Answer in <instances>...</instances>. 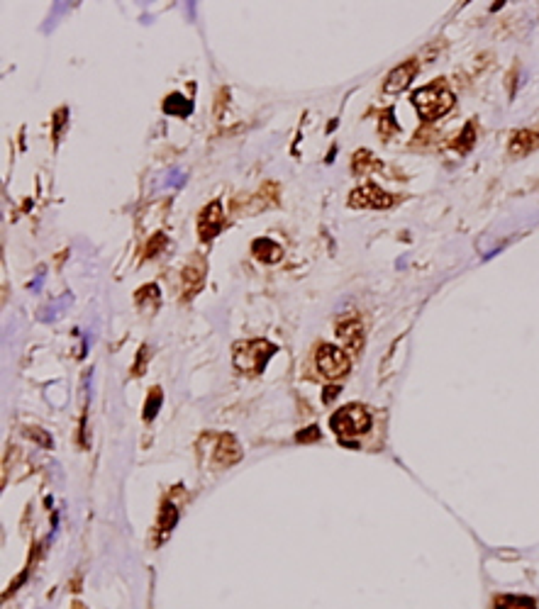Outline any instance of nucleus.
I'll list each match as a JSON object with an SVG mask.
<instances>
[{
	"instance_id": "nucleus-1",
	"label": "nucleus",
	"mask_w": 539,
	"mask_h": 609,
	"mask_svg": "<svg viewBox=\"0 0 539 609\" xmlns=\"http://www.w3.org/2000/svg\"><path fill=\"white\" fill-rule=\"evenodd\" d=\"M454 93L446 88L444 81H434V83L420 88L418 93H413V105L425 122H434L444 117L454 107Z\"/></svg>"
},
{
	"instance_id": "nucleus-2",
	"label": "nucleus",
	"mask_w": 539,
	"mask_h": 609,
	"mask_svg": "<svg viewBox=\"0 0 539 609\" xmlns=\"http://www.w3.org/2000/svg\"><path fill=\"white\" fill-rule=\"evenodd\" d=\"M330 427L342 442H349V439H357L361 434H366L371 429V414L364 405H344L342 409H337L330 419Z\"/></svg>"
},
{
	"instance_id": "nucleus-3",
	"label": "nucleus",
	"mask_w": 539,
	"mask_h": 609,
	"mask_svg": "<svg viewBox=\"0 0 539 609\" xmlns=\"http://www.w3.org/2000/svg\"><path fill=\"white\" fill-rule=\"evenodd\" d=\"M276 351L279 349L266 339L239 341V344L234 346V366H237L239 371L249 373V376H259Z\"/></svg>"
},
{
	"instance_id": "nucleus-4",
	"label": "nucleus",
	"mask_w": 539,
	"mask_h": 609,
	"mask_svg": "<svg viewBox=\"0 0 539 609\" xmlns=\"http://www.w3.org/2000/svg\"><path fill=\"white\" fill-rule=\"evenodd\" d=\"M315 366L317 371L322 373V378H327V381H342L349 373L352 358H349L347 351L340 349V346L322 344L320 349L315 351Z\"/></svg>"
},
{
	"instance_id": "nucleus-5",
	"label": "nucleus",
	"mask_w": 539,
	"mask_h": 609,
	"mask_svg": "<svg viewBox=\"0 0 539 609\" xmlns=\"http://www.w3.org/2000/svg\"><path fill=\"white\" fill-rule=\"evenodd\" d=\"M395 203H398V198L391 196V193H386L381 186H376V183H364L361 188H357V191L349 196V205H352V207L388 210V207H393Z\"/></svg>"
},
{
	"instance_id": "nucleus-6",
	"label": "nucleus",
	"mask_w": 539,
	"mask_h": 609,
	"mask_svg": "<svg viewBox=\"0 0 539 609\" xmlns=\"http://www.w3.org/2000/svg\"><path fill=\"white\" fill-rule=\"evenodd\" d=\"M183 293L181 298L183 300H191L193 295H198L200 290H203L205 285V275H208V264H205V259H200V256H191V261H188L186 266H183Z\"/></svg>"
},
{
	"instance_id": "nucleus-7",
	"label": "nucleus",
	"mask_w": 539,
	"mask_h": 609,
	"mask_svg": "<svg viewBox=\"0 0 539 609\" xmlns=\"http://www.w3.org/2000/svg\"><path fill=\"white\" fill-rule=\"evenodd\" d=\"M225 227V212H222V203L220 200H213L208 207H203L198 217V237L203 242H210L215 239Z\"/></svg>"
},
{
	"instance_id": "nucleus-8",
	"label": "nucleus",
	"mask_w": 539,
	"mask_h": 609,
	"mask_svg": "<svg viewBox=\"0 0 539 609\" xmlns=\"http://www.w3.org/2000/svg\"><path fill=\"white\" fill-rule=\"evenodd\" d=\"M337 334H340L342 344L349 349V354H359L364 349V327L361 320L354 315L344 317V320L337 324Z\"/></svg>"
},
{
	"instance_id": "nucleus-9",
	"label": "nucleus",
	"mask_w": 539,
	"mask_h": 609,
	"mask_svg": "<svg viewBox=\"0 0 539 609\" xmlns=\"http://www.w3.org/2000/svg\"><path fill=\"white\" fill-rule=\"evenodd\" d=\"M418 71H420V64L415 59H410V61H405V64L395 66L391 74H388L386 83H383V90H386V93H403V90L413 83V78L418 76Z\"/></svg>"
},
{
	"instance_id": "nucleus-10",
	"label": "nucleus",
	"mask_w": 539,
	"mask_h": 609,
	"mask_svg": "<svg viewBox=\"0 0 539 609\" xmlns=\"http://www.w3.org/2000/svg\"><path fill=\"white\" fill-rule=\"evenodd\" d=\"M213 458L218 465H232L242 458V449H239L237 439L232 434H220L215 437V446H213Z\"/></svg>"
},
{
	"instance_id": "nucleus-11",
	"label": "nucleus",
	"mask_w": 539,
	"mask_h": 609,
	"mask_svg": "<svg viewBox=\"0 0 539 609\" xmlns=\"http://www.w3.org/2000/svg\"><path fill=\"white\" fill-rule=\"evenodd\" d=\"M539 146V135L535 130H520L510 139V156H525Z\"/></svg>"
},
{
	"instance_id": "nucleus-12",
	"label": "nucleus",
	"mask_w": 539,
	"mask_h": 609,
	"mask_svg": "<svg viewBox=\"0 0 539 609\" xmlns=\"http://www.w3.org/2000/svg\"><path fill=\"white\" fill-rule=\"evenodd\" d=\"M251 254L256 256L259 261H266V264H276V261L284 259V247L274 239H256L251 244Z\"/></svg>"
},
{
	"instance_id": "nucleus-13",
	"label": "nucleus",
	"mask_w": 539,
	"mask_h": 609,
	"mask_svg": "<svg viewBox=\"0 0 539 609\" xmlns=\"http://www.w3.org/2000/svg\"><path fill=\"white\" fill-rule=\"evenodd\" d=\"M495 609H537V600L527 595H498L493 600Z\"/></svg>"
},
{
	"instance_id": "nucleus-14",
	"label": "nucleus",
	"mask_w": 539,
	"mask_h": 609,
	"mask_svg": "<svg viewBox=\"0 0 539 609\" xmlns=\"http://www.w3.org/2000/svg\"><path fill=\"white\" fill-rule=\"evenodd\" d=\"M164 112H166V115L186 117V115H191V112H193V105H191V100H188L186 95L171 93L166 100H164Z\"/></svg>"
},
{
	"instance_id": "nucleus-15",
	"label": "nucleus",
	"mask_w": 539,
	"mask_h": 609,
	"mask_svg": "<svg viewBox=\"0 0 539 609\" xmlns=\"http://www.w3.org/2000/svg\"><path fill=\"white\" fill-rule=\"evenodd\" d=\"M176 521H178L176 507L166 502L161 507V514H159V531H161V536H168V531H171L173 526H176Z\"/></svg>"
},
{
	"instance_id": "nucleus-16",
	"label": "nucleus",
	"mask_w": 539,
	"mask_h": 609,
	"mask_svg": "<svg viewBox=\"0 0 539 609\" xmlns=\"http://www.w3.org/2000/svg\"><path fill=\"white\" fill-rule=\"evenodd\" d=\"M161 400H164L161 388H152V392L147 395V402H145V419L147 422H152V419L157 417L159 407H161Z\"/></svg>"
},
{
	"instance_id": "nucleus-17",
	"label": "nucleus",
	"mask_w": 539,
	"mask_h": 609,
	"mask_svg": "<svg viewBox=\"0 0 539 609\" xmlns=\"http://www.w3.org/2000/svg\"><path fill=\"white\" fill-rule=\"evenodd\" d=\"M474 142H476V125H474V122H469V125L464 127V135L456 139V149L469 151L471 146H474Z\"/></svg>"
},
{
	"instance_id": "nucleus-18",
	"label": "nucleus",
	"mask_w": 539,
	"mask_h": 609,
	"mask_svg": "<svg viewBox=\"0 0 539 609\" xmlns=\"http://www.w3.org/2000/svg\"><path fill=\"white\" fill-rule=\"evenodd\" d=\"M164 244H166V237H164V234H154L152 242H149V247L145 249V259H152V256H157L159 249H161Z\"/></svg>"
},
{
	"instance_id": "nucleus-19",
	"label": "nucleus",
	"mask_w": 539,
	"mask_h": 609,
	"mask_svg": "<svg viewBox=\"0 0 539 609\" xmlns=\"http://www.w3.org/2000/svg\"><path fill=\"white\" fill-rule=\"evenodd\" d=\"M317 439H320V429L317 427H307V429H302V432H298V442H302V444L317 442Z\"/></svg>"
},
{
	"instance_id": "nucleus-20",
	"label": "nucleus",
	"mask_w": 539,
	"mask_h": 609,
	"mask_svg": "<svg viewBox=\"0 0 539 609\" xmlns=\"http://www.w3.org/2000/svg\"><path fill=\"white\" fill-rule=\"evenodd\" d=\"M145 361H149V349H147V346H142L140 354H137V363H135V368H132V376H140V373L145 371Z\"/></svg>"
},
{
	"instance_id": "nucleus-21",
	"label": "nucleus",
	"mask_w": 539,
	"mask_h": 609,
	"mask_svg": "<svg viewBox=\"0 0 539 609\" xmlns=\"http://www.w3.org/2000/svg\"><path fill=\"white\" fill-rule=\"evenodd\" d=\"M395 130H398V125H395V120H393V110H386V120H383V135L395 132Z\"/></svg>"
},
{
	"instance_id": "nucleus-22",
	"label": "nucleus",
	"mask_w": 539,
	"mask_h": 609,
	"mask_svg": "<svg viewBox=\"0 0 539 609\" xmlns=\"http://www.w3.org/2000/svg\"><path fill=\"white\" fill-rule=\"evenodd\" d=\"M71 609H86V607H84V605H81V602H76V605H74V607H71Z\"/></svg>"
}]
</instances>
